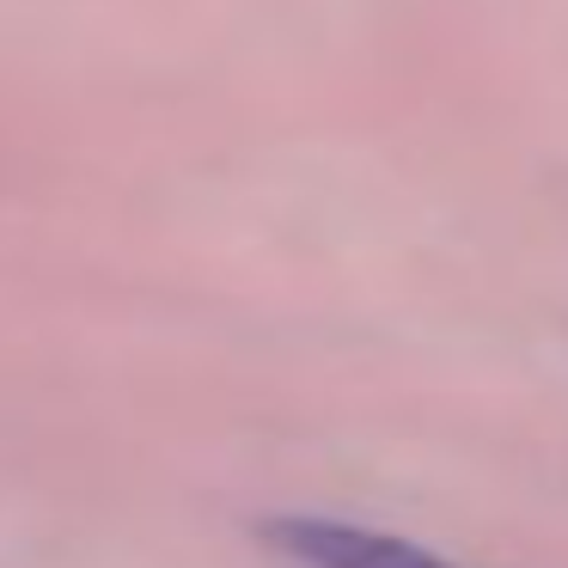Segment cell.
Segmentation results:
<instances>
[{
  "instance_id": "6da1fadb",
  "label": "cell",
  "mask_w": 568,
  "mask_h": 568,
  "mask_svg": "<svg viewBox=\"0 0 568 568\" xmlns=\"http://www.w3.org/2000/svg\"><path fill=\"white\" fill-rule=\"evenodd\" d=\"M263 538L275 544V556H287L294 568H453L422 544H404L392 531H367L348 519H270Z\"/></svg>"
}]
</instances>
